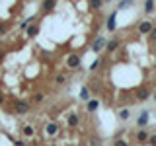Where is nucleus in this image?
<instances>
[{
	"instance_id": "nucleus-5",
	"label": "nucleus",
	"mask_w": 156,
	"mask_h": 146,
	"mask_svg": "<svg viewBox=\"0 0 156 146\" xmlns=\"http://www.w3.org/2000/svg\"><path fill=\"white\" fill-rule=\"evenodd\" d=\"M148 97H150V90L146 86H143V88H139V90H136V96H135L136 101H146Z\"/></svg>"
},
{
	"instance_id": "nucleus-15",
	"label": "nucleus",
	"mask_w": 156,
	"mask_h": 146,
	"mask_svg": "<svg viewBox=\"0 0 156 146\" xmlns=\"http://www.w3.org/2000/svg\"><path fill=\"white\" fill-rule=\"evenodd\" d=\"M117 117H119L121 121H127V119L131 117V111L127 109V107H123V109H119V111H117Z\"/></svg>"
},
{
	"instance_id": "nucleus-28",
	"label": "nucleus",
	"mask_w": 156,
	"mask_h": 146,
	"mask_svg": "<svg viewBox=\"0 0 156 146\" xmlns=\"http://www.w3.org/2000/svg\"><path fill=\"white\" fill-rule=\"evenodd\" d=\"M6 33V26H0V35H4Z\"/></svg>"
},
{
	"instance_id": "nucleus-7",
	"label": "nucleus",
	"mask_w": 156,
	"mask_h": 146,
	"mask_svg": "<svg viewBox=\"0 0 156 146\" xmlns=\"http://www.w3.org/2000/svg\"><path fill=\"white\" fill-rule=\"evenodd\" d=\"M66 66L68 68H74V70H76V68H80V57H78V55H68L66 57Z\"/></svg>"
},
{
	"instance_id": "nucleus-21",
	"label": "nucleus",
	"mask_w": 156,
	"mask_h": 146,
	"mask_svg": "<svg viewBox=\"0 0 156 146\" xmlns=\"http://www.w3.org/2000/svg\"><path fill=\"white\" fill-rule=\"evenodd\" d=\"M113 146H127V140H123V138H119V136H117V138L113 140Z\"/></svg>"
},
{
	"instance_id": "nucleus-29",
	"label": "nucleus",
	"mask_w": 156,
	"mask_h": 146,
	"mask_svg": "<svg viewBox=\"0 0 156 146\" xmlns=\"http://www.w3.org/2000/svg\"><path fill=\"white\" fill-rule=\"evenodd\" d=\"M16 146H26V142L23 140H16Z\"/></svg>"
},
{
	"instance_id": "nucleus-18",
	"label": "nucleus",
	"mask_w": 156,
	"mask_h": 146,
	"mask_svg": "<svg viewBox=\"0 0 156 146\" xmlns=\"http://www.w3.org/2000/svg\"><path fill=\"white\" fill-rule=\"evenodd\" d=\"M88 6L94 8V10H100L101 6H104V0H88Z\"/></svg>"
},
{
	"instance_id": "nucleus-20",
	"label": "nucleus",
	"mask_w": 156,
	"mask_h": 146,
	"mask_svg": "<svg viewBox=\"0 0 156 146\" xmlns=\"http://www.w3.org/2000/svg\"><path fill=\"white\" fill-rule=\"evenodd\" d=\"M23 134H26V136H33V133H35V130H33V127L31 125H26V127H23Z\"/></svg>"
},
{
	"instance_id": "nucleus-32",
	"label": "nucleus",
	"mask_w": 156,
	"mask_h": 146,
	"mask_svg": "<svg viewBox=\"0 0 156 146\" xmlns=\"http://www.w3.org/2000/svg\"><path fill=\"white\" fill-rule=\"evenodd\" d=\"M111 2V0H104V4H109Z\"/></svg>"
},
{
	"instance_id": "nucleus-9",
	"label": "nucleus",
	"mask_w": 156,
	"mask_h": 146,
	"mask_svg": "<svg viewBox=\"0 0 156 146\" xmlns=\"http://www.w3.org/2000/svg\"><path fill=\"white\" fill-rule=\"evenodd\" d=\"M115 18H117V12H111L109 16H107V22H105L107 31H115Z\"/></svg>"
},
{
	"instance_id": "nucleus-26",
	"label": "nucleus",
	"mask_w": 156,
	"mask_h": 146,
	"mask_svg": "<svg viewBox=\"0 0 156 146\" xmlns=\"http://www.w3.org/2000/svg\"><path fill=\"white\" fill-rule=\"evenodd\" d=\"M148 142H150V146H156V134H150L148 136Z\"/></svg>"
},
{
	"instance_id": "nucleus-24",
	"label": "nucleus",
	"mask_w": 156,
	"mask_h": 146,
	"mask_svg": "<svg viewBox=\"0 0 156 146\" xmlns=\"http://www.w3.org/2000/svg\"><path fill=\"white\" fill-rule=\"evenodd\" d=\"M43 99H45V96H43V94H35V96H33V101H35V103H41Z\"/></svg>"
},
{
	"instance_id": "nucleus-8",
	"label": "nucleus",
	"mask_w": 156,
	"mask_h": 146,
	"mask_svg": "<svg viewBox=\"0 0 156 146\" xmlns=\"http://www.w3.org/2000/svg\"><path fill=\"white\" fill-rule=\"evenodd\" d=\"M55 6H57V0H43V2H41V12L49 14V12L55 10Z\"/></svg>"
},
{
	"instance_id": "nucleus-22",
	"label": "nucleus",
	"mask_w": 156,
	"mask_h": 146,
	"mask_svg": "<svg viewBox=\"0 0 156 146\" xmlns=\"http://www.w3.org/2000/svg\"><path fill=\"white\" fill-rule=\"evenodd\" d=\"M100 64H101V58H96V61H94V62H92V64H90V70L94 72V70H96V68L100 66Z\"/></svg>"
},
{
	"instance_id": "nucleus-6",
	"label": "nucleus",
	"mask_w": 156,
	"mask_h": 146,
	"mask_svg": "<svg viewBox=\"0 0 156 146\" xmlns=\"http://www.w3.org/2000/svg\"><path fill=\"white\" fill-rule=\"evenodd\" d=\"M105 43H107V39H105L104 35H100V37H96V41H94V43H92V51H94V53H100V51H101V49H104V47H105Z\"/></svg>"
},
{
	"instance_id": "nucleus-25",
	"label": "nucleus",
	"mask_w": 156,
	"mask_h": 146,
	"mask_svg": "<svg viewBox=\"0 0 156 146\" xmlns=\"http://www.w3.org/2000/svg\"><path fill=\"white\" fill-rule=\"evenodd\" d=\"M148 37H150V41H152V43H156V27H152V29H150Z\"/></svg>"
},
{
	"instance_id": "nucleus-1",
	"label": "nucleus",
	"mask_w": 156,
	"mask_h": 146,
	"mask_svg": "<svg viewBox=\"0 0 156 146\" xmlns=\"http://www.w3.org/2000/svg\"><path fill=\"white\" fill-rule=\"evenodd\" d=\"M29 101H26V99H18L16 103H14V111H16L18 115H26L27 111H29Z\"/></svg>"
},
{
	"instance_id": "nucleus-14",
	"label": "nucleus",
	"mask_w": 156,
	"mask_h": 146,
	"mask_svg": "<svg viewBox=\"0 0 156 146\" xmlns=\"http://www.w3.org/2000/svg\"><path fill=\"white\" fill-rule=\"evenodd\" d=\"M39 33V26H27L26 27V35L27 37H35Z\"/></svg>"
},
{
	"instance_id": "nucleus-4",
	"label": "nucleus",
	"mask_w": 156,
	"mask_h": 146,
	"mask_svg": "<svg viewBox=\"0 0 156 146\" xmlns=\"http://www.w3.org/2000/svg\"><path fill=\"white\" fill-rule=\"evenodd\" d=\"M148 130H146V129H139V130H136V133H135V140H136V142H139V144H146V142H148Z\"/></svg>"
},
{
	"instance_id": "nucleus-3",
	"label": "nucleus",
	"mask_w": 156,
	"mask_h": 146,
	"mask_svg": "<svg viewBox=\"0 0 156 146\" xmlns=\"http://www.w3.org/2000/svg\"><path fill=\"white\" fill-rule=\"evenodd\" d=\"M152 27H154V26H152V22H150V19H144V22H140L139 26H136V31H139L140 35H148Z\"/></svg>"
},
{
	"instance_id": "nucleus-13",
	"label": "nucleus",
	"mask_w": 156,
	"mask_h": 146,
	"mask_svg": "<svg viewBox=\"0 0 156 146\" xmlns=\"http://www.w3.org/2000/svg\"><path fill=\"white\" fill-rule=\"evenodd\" d=\"M98 107H100V101H98V99H92V97H90V99L86 101V109L90 111V113H94Z\"/></svg>"
},
{
	"instance_id": "nucleus-27",
	"label": "nucleus",
	"mask_w": 156,
	"mask_h": 146,
	"mask_svg": "<svg viewBox=\"0 0 156 146\" xmlns=\"http://www.w3.org/2000/svg\"><path fill=\"white\" fill-rule=\"evenodd\" d=\"M90 144H92V146H100V138H96V136H94V138L90 140Z\"/></svg>"
},
{
	"instance_id": "nucleus-12",
	"label": "nucleus",
	"mask_w": 156,
	"mask_h": 146,
	"mask_svg": "<svg viewBox=\"0 0 156 146\" xmlns=\"http://www.w3.org/2000/svg\"><path fill=\"white\" fill-rule=\"evenodd\" d=\"M45 133H47L49 136H55V134L58 133V125H57V123H47V127H45Z\"/></svg>"
},
{
	"instance_id": "nucleus-16",
	"label": "nucleus",
	"mask_w": 156,
	"mask_h": 146,
	"mask_svg": "<svg viewBox=\"0 0 156 146\" xmlns=\"http://www.w3.org/2000/svg\"><path fill=\"white\" fill-rule=\"evenodd\" d=\"M78 123H80V117H78L76 113L68 115V125H70V127H78Z\"/></svg>"
},
{
	"instance_id": "nucleus-31",
	"label": "nucleus",
	"mask_w": 156,
	"mask_h": 146,
	"mask_svg": "<svg viewBox=\"0 0 156 146\" xmlns=\"http://www.w3.org/2000/svg\"><path fill=\"white\" fill-rule=\"evenodd\" d=\"M2 58H4V53H2V51H0V61H2Z\"/></svg>"
},
{
	"instance_id": "nucleus-19",
	"label": "nucleus",
	"mask_w": 156,
	"mask_h": 146,
	"mask_svg": "<svg viewBox=\"0 0 156 146\" xmlns=\"http://www.w3.org/2000/svg\"><path fill=\"white\" fill-rule=\"evenodd\" d=\"M129 6H133V0H119L117 10H125V8H129Z\"/></svg>"
},
{
	"instance_id": "nucleus-10",
	"label": "nucleus",
	"mask_w": 156,
	"mask_h": 146,
	"mask_svg": "<svg viewBox=\"0 0 156 146\" xmlns=\"http://www.w3.org/2000/svg\"><path fill=\"white\" fill-rule=\"evenodd\" d=\"M156 10V0H144V14L152 16V12Z\"/></svg>"
},
{
	"instance_id": "nucleus-30",
	"label": "nucleus",
	"mask_w": 156,
	"mask_h": 146,
	"mask_svg": "<svg viewBox=\"0 0 156 146\" xmlns=\"http://www.w3.org/2000/svg\"><path fill=\"white\" fill-rule=\"evenodd\" d=\"M0 103H4V96H2V92H0Z\"/></svg>"
},
{
	"instance_id": "nucleus-17",
	"label": "nucleus",
	"mask_w": 156,
	"mask_h": 146,
	"mask_svg": "<svg viewBox=\"0 0 156 146\" xmlns=\"http://www.w3.org/2000/svg\"><path fill=\"white\" fill-rule=\"evenodd\" d=\"M90 96H92V94H90V88L84 86V88L80 90V99H82V101H88V99H90Z\"/></svg>"
},
{
	"instance_id": "nucleus-11",
	"label": "nucleus",
	"mask_w": 156,
	"mask_h": 146,
	"mask_svg": "<svg viewBox=\"0 0 156 146\" xmlns=\"http://www.w3.org/2000/svg\"><path fill=\"white\" fill-rule=\"evenodd\" d=\"M117 47H119V39H111V41L105 43V51H107V53L117 51Z\"/></svg>"
},
{
	"instance_id": "nucleus-23",
	"label": "nucleus",
	"mask_w": 156,
	"mask_h": 146,
	"mask_svg": "<svg viewBox=\"0 0 156 146\" xmlns=\"http://www.w3.org/2000/svg\"><path fill=\"white\" fill-rule=\"evenodd\" d=\"M55 80H57V84L61 86V84H65V82H66V76H65V74H58V76L55 78Z\"/></svg>"
},
{
	"instance_id": "nucleus-2",
	"label": "nucleus",
	"mask_w": 156,
	"mask_h": 146,
	"mask_svg": "<svg viewBox=\"0 0 156 146\" xmlns=\"http://www.w3.org/2000/svg\"><path fill=\"white\" fill-rule=\"evenodd\" d=\"M148 119H150V113L146 109H143V111H140V115L135 119V125L139 127V129H144V127L148 125Z\"/></svg>"
}]
</instances>
